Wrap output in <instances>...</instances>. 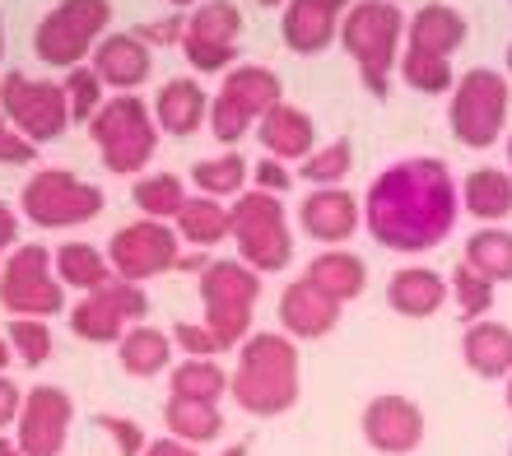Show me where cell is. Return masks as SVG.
Segmentation results:
<instances>
[{
  "instance_id": "obj_1",
  "label": "cell",
  "mask_w": 512,
  "mask_h": 456,
  "mask_svg": "<svg viewBox=\"0 0 512 456\" xmlns=\"http://www.w3.org/2000/svg\"><path fill=\"white\" fill-rule=\"evenodd\" d=\"M461 215V187L443 159H401L368 187V233L387 252H433Z\"/></svg>"
},
{
  "instance_id": "obj_2",
  "label": "cell",
  "mask_w": 512,
  "mask_h": 456,
  "mask_svg": "<svg viewBox=\"0 0 512 456\" xmlns=\"http://www.w3.org/2000/svg\"><path fill=\"white\" fill-rule=\"evenodd\" d=\"M303 359H298V340L284 331H252L238 345V368L229 373V396L256 419H275L294 410L303 396Z\"/></svg>"
},
{
  "instance_id": "obj_3",
  "label": "cell",
  "mask_w": 512,
  "mask_h": 456,
  "mask_svg": "<svg viewBox=\"0 0 512 456\" xmlns=\"http://www.w3.org/2000/svg\"><path fill=\"white\" fill-rule=\"evenodd\" d=\"M340 47L359 66V80L373 98L391 94V70L401 61L405 42V10L396 0H354L340 19Z\"/></svg>"
},
{
  "instance_id": "obj_4",
  "label": "cell",
  "mask_w": 512,
  "mask_h": 456,
  "mask_svg": "<svg viewBox=\"0 0 512 456\" xmlns=\"http://www.w3.org/2000/svg\"><path fill=\"white\" fill-rule=\"evenodd\" d=\"M89 140L98 145V159L108 173L140 177L145 163L159 154V121H154V108H145V98L117 94L94 112Z\"/></svg>"
},
{
  "instance_id": "obj_5",
  "label": "cell",
  "mask_w": 512,
  "mask_h": 456,
  "mask_svg": "<svg viewBox=\"0 0 512 456\" xmlns=\"http://www.w3.org/2000/svg\"><path fill=\"white\" fill-rule=\"evenodd\" d=\"M233 219V247H238V261L252 266L256 275H270V270H284L294 261V228L284 215V201L270 196V191H243L238 201L229 205Z\"/></svg>"
},
{
  "instance_id": "obj_6",
  "label": "cell",
  "mask_w": 512,
  "mask_h": 456,
  "mask_svg": "<svg viewBox=\"0 0 512 456\" xmlns=\"http://www.w3.org/2000/svg\"><path fill=\"white\" fill-rule=\"evenodd\" d=\"M508 103L512 89L499 70L475 66L466 75H457L452 84V108H447V126L466 149H489L499 145L508 131Z\"/></svg>"
},
{
  "instance_id": "obj_7",
  "label": "cell",
  "mask_w": 512,
  "mask_h": 456,
  "mask_svg": "<svg viewBox=\"0 0 512 456\" xmlns=\"http://www.w3.org/2000/svg\"><path fill=\"white\" fill-rule=\"evenodd\" d=\"M108 24H112V0H61L56 10L42 14L38 33H33V52H38L42 66L75 70L94 56Z\"/></svg>"
},
{
  "instance_id": "obj_8",
  "label": "cell",
  "mask_w": 512,
  "mask_h": 456,
  "mask_svg": "<svg viewBox=\"0 0 512 456\" xmlns=\"http://www.w3.org/2000/svg\"><path fill=\"white\" fill-rule=\"evenodd\" d=\"M261 298V275L243 261H210L201 270V308L205 326L224 349H238L252 336V308Z\"/></svg>"
},
{
  "instance_id": "obj_9",
  "label": "cell",
  "mask_w": 512,
  "mask_h": 456,
  "mask_svg": "<svg viewBox=\"0 0 512 456\" xmlns=\"http://www.w3.org/2000/svg\"><path fill=\"white\" fill-rule=\"evenodd\" d=\"M0 308L10 317H56L66 312V284L56 280L52 247L19 242L0 266Z\"/></svg>"
},
{
  "instance_id": "obj_10",
  "label": "cell",
  "mask_w": 512,
  "mask_h": 456,
  "mask_svg": "<svg viewBox=\"0 0 512 456\" xmlns=\"http://www.w3.org/2000/svg\"><path fill=\"white\" fill-rule=\"evenodd\" d=\"M19 210L33 228H80L103 215V191L70 168H38L19 191Z\"/></svg>"
},
{
  "instance_id": "obj_11",
  "label": "cell",
  "mask_w": 512,
  "mask_h": 456,
  "mask_svg": "<svg viewBox=\"0 0 512 456\" xmlns=\"http://www.w3.org/2000/svg\"><path fill=\"white\" fill-rule=\"evenodd\" d=\"M0 112L10 117V126L33 145L61 140L70 126V103L61 80H33L24 70H10L0 80Z\"/></svg>"
},
{
  "instance_id": "obj_12",
  "label": "cell",
  "mask_w": 512,
  "mask_h": 456,
  "mask_svg": "<svg viewBox=\"0 0 512 456\" xmlns=\"http://www.w3.org/2000/svg\"><path fill=\"white\" fill-rule=\"evenodd\" d=\"M177 228H168L163 219H135V224H122L108 242V261L117 280L131 284H149L168 275L177 266Z\"/></svg>"
},
{
  "instance_id": "obj_13",
  "label": "cell",
  "mask_w": 512,
  "mask_h": 456,
  "mask_svg": "<svg viewBox=\"0 0 512 456\" xmlns=\"http://www.w3.org/2000/svg\"><path fill=\"white\" fill-rule=\"evenodd\" d=\"M70 419H75V401L61 387L42 382L24 396L19 419H14V438L28 456H61L70 438Z\"/></svg>"
},
{
  "instance_id": "obj_14",
  "label": "cell",
  "mask_w": 512,
  "mask_h": 456,
  "mask_svg": "<svg viewBox=\"0 0 512 456\" xmlns=\"http://www.w3.org/2000/svg\"><path fill=\"white\" fill-rule=\"evenodd\" d=\"M364 438L373 452L382 456H410L419 443H424V410L410 396H373L364 405Z\"/></svg>"
},
{
  "instance_id": "obj_15",
  "label": "cell",
  "mask_w": 512,
  "mask_h": 456,
  "mask_svg": "<svg viewBox=\"0 0 512 456\" xmlns=\"http://www.w3.org/2000/svg\"><path fill=\"white\" fill-rule=\"evenodd\" d=\"M298 224L322 247H345L364 224V201L345 187H317L298 205Z\"/></svg>"
},
{
  "instance_id": "obj_16",
  "label": "cell",
  "mask_w": 512,
  "mask_h": 456,
  "mask_svg": "<svg viewBox=\"0 0 512 456\" xmlns=\"http://www.w3.org/2000/svg\"><path fill=\"white\" fill-rule=\"evenodd\" d=\"M354 0H289L280 19V38L289 52L317 56L340 38V19Z\"/></svg>"
},
{
  "instance_id": "obj_17",
  "label": "cell",
  "mask_w": 512,
  "mask_h": 456,
  "mask_svg": "<svg viewBox=\"0 0 512 456\" xmlns=\"http://www.w3.org/2000/svg\"><path fill=\"white\" fill-rule=\"evenodd\" d=\"M340 312H345V303L322 294L312 280L284 284V294H280V326H284V336H294V340L331 336L340 326Z\"/></svg>"
},
{
  "instance_id": "obj_18",
  "label": "cell",
  "mask_w": 512,
  "mask_h": 456,
  "mask_svg": "<svg viewBox=\"0 0 512 456\" xmlns=\"http://www.w3.org/2000/svg\"><path fill=\"white\" fill-rule=\"evenodd\" d=\"M89 66H94V75L103 80V89L135 94V89L149 80L154 56H149V47L135 38V33H103L94 56H89Z\"/></svg>"
},
{
  "instance_id": "obj_19",
  "label": "cell",
  "mask_w": 512,
  "mask_h": 456,
  "mask_svg": "<svg viewBox=\"0 0 512 456\" xmlns=\"http://www.w3.org/2000/svg\"><path fill=\"white\" fill-rule=\"evenodd\" d=\"M466 14L443 5V0H429V5H419L410 14V24H405V47L410 52H424V56H438V61H452V56L466 47Z\"/></svg>"
},
{
  "instance_id": "obj_20",
  "label": "cell",
  "mask_w": 512,
  "mask_h": 456,
  "mask_svg": "<svg viewBox=\"0 0 512 456\" xmlns=\"http://www.w3.org/2000/svg\"><path fill=\"white\" fill-rule=\"evenodd\" d=\"M256 140H261V149H266L270 159L303 163L317 149V121L303 108H294V103H275L266 117L256 121Z\"/></svg>"
},
{
  "instance_id": "obj_21",
  "label": "cell",
  "mask_w": 512,
  "mask_h": 456,
  "mask_svg": "<svg viewBox=\"0 0 512 456\" xmlns=\"http://www.w3.org/2000/svg\"><path fill=\"white\" fill-rule=\"evenodd\" d=\"M461 363L475 377H485V382L508 377L512 373V326L489 322V317L466 322V331H461Z\"/></svg>"
},
{
  "instance_id": "obj_22",
  "label": "cell",
  "mask_w": 512,
  "mask_h": 456,
  "mask_svg": "<svg viewBox=\"0 0 512 456\" xmlns=\"http://www.w3.org/2000/svg\"><path fill=\"white\" fill-rule=\"evenodd\" d=\"M447 280L438 275V270L429 266H401L396 275L387 280V303L391 312H401V317H415V322H424V317H433V312L447 303Z\"/></svg>"
},
{
  "instance_id": "obj_23",
  "label": "cell",
  "mask_w": 512,
  "mask_h": 456,
  "mask_svg": "<svg viewBox=\"0 0 512 456\" xmlns=\"http://www.w3.org/2000/svg\"><path fill=\"white\" fill-rule=\"evenodd\" d=\"M205 117H210V98H205V89L196 80H168L159 89V98H154V121H159V131L168 135H196L205 126Z\"/></svg>"
},
{
  "instance_id": "obj_24",
  "label": "cell",
  "mask_w": 512,
  "mask_h": 456,
  "mask_svg": "<svg viewBox=\"0 0 512 456\" xmlns=\"http://www.w3.org/2000/svg\"><path fill=\"white\" fill-rule=\"evenodd\" d=\"M219 98H229L243 117L261 121L275 103H284V89H280V75H275L270 66H233V70H224V89H219Z\"/></svg>"
},
{
  "instance_id": "obj_25",
  "label": "cell",
  "mask_w": 512,
  "mask_h": 456,
  "mask_svg": "<svg viewBox=\"0 0 512 456\" xmlns=\"http://www.w3.org/2000/svg\"><path fill=\"white\" fill-rule=\"evenodd\" d=\"M303 280H312L322 294L336 298V303H354V298L368 289V266H364V256L345 252V247H326L322 256L308 261V275H303Z\"/></svg>"
},
{
  "instance_id": "obj_26",
  "label": "cell",
  "mask_w": 512,
  "mask_h": 456,
  "mask_svg": "<svg viewBox=\"0 0 512 456\" xmlns=\"http://www.w3.org/2000/svg\"><path fill=\"white\" fill-rule=\"evenodd\" d=\"M117 359L131 377H159L173 363V331H159L149 322L126 326V336L117 340Z\"/></svg>"
},
{
  "instance_id": "obj_27",
  "label": "cell",
  "mask_w": 512,
  "mask_h": 456,
  "mask_svg": "<svg viewBox=\"0 0 512 456\" xmlns=\"http://www.w3.org/2000/svg\"><path fill=\"white\" fill-rule=\"evenodd\" d=\"M461 210H471L480 224H503L512 215V173L508 168H475L461 182Z\"/></svg>"
},
{
  "instance_id": "obj_28",
  "label": "cell",
  "mask_w": 512,
  "mask_h": 456,
  "mask_svg": "<svg viewBox=\"0 0 512 456\" xmlns=\"http://www.w3.org/2000/svg\"><path fill=\"white\" fill-rule=\"evenodd\" d=\"M173 228L182 242L210 252V247H219V242L233 233V219H229V205L215 201V196H187V205L177 210Z\"/></svg>"
},
{
  "instance_id": "obj_29",
  "label": "cell",
  "mask_w": 512,
  "mask_h": 456,
  "mask_svg": "<svg viewBox=\"0 0 512 456\" xmlns=\"http://www.w3.org/2000/svg\"><path fill=\"white\" fill-rule=\"evenodd\" d=\"M52 261H56V280L66 284V289H80V294H94L98 284L112 280L108 252H98L94 242H80V238L61 242L52 252Z\"/></svg>"
},
{
  "instance_id": "obj_30",
  "label": "cell",
  "mask_w": 512,
  "mask_h": 456,
  "mask_svg": "<svg viewBox=\"0 0 512 456\" xmlns=\"http://www.w3.org/2000/svg\"><path fill=\"white\" fill-rule=\"evenodd\" d=\"M461 261H466L475 275H485L494 289L512 284V228H475L471 238H466Z\"/></svg>"
},
{
  "instance_id": "obj_31",
  "label": "cell",
  "mask_w": 512,
  "mask_h": 456,
  "mask_svg": "<svg viewBox=\"0 0 512 456\" xmlns=\"http://www.w3.org/2000/svg\"><path fill=\"white\" fill-rule=\"evenodd\" d=\"M163 424H168L173 438H182V443H191V447L215 443L219 433H224V415H219V405L182 401V396H168V405H163Z\"/></svg>"
},
{
  "instance_id": "obj_32",
  "label": "cell",
  "mask_w": 512,
  "mask_h": 456,
  "mask_svg": "<svg viewBox=\"0 0 512 456\" xmlns=\"http://www.w3.org/2000/svg\"><path fill=\"white\" fill-rule=\"evenodd\" d=\"M247 168L243 154H215V159H201L191 168V187L201 191V196H215V201H238L247 191Z\"/></svg>"
},
{
  "instance_id": "obj_33",
  "label": "cell",
  "mask_w": 512,
  "mask_h": 456,
  "mask_svg": "<svg viewBox=\"0 0 512 456\" xmlns=\"http://www.w3.org/2000/svg\"><path fill=\"white\" fill-rule=\"evenodd\" d=\"M168 396L219 405V396H229V373L215 359H182L168 377Z\"/></svg>"
},
{
  "instance_id": "obj_34",
  "label": "cell",
  "mask_w": 512,
  "mask_h": 456,
  "mask_svg": "<svg viewBox=\"0 0 512 456\" xmlns=\"http://www.w3.org/2000/svg\"><path fill=\"white\" fill-rule=\"evenodd\" d=\"M131 201L145 219H163L168 224L187 205V191H182V177H173V173H145V177H135Z\"/></svg>"
},
{
  "instance_id": "obj_35",
  "label": "cell",
  "mask_w": 512,
  "mask_h": 456,
  "mask_svg": "<svg viewBox=\"0 0 512 456\" xmlns=\"http://www.w3.org/2000/svg\"><path fill=\"white\" fill-rule=\"evenodd\" d=\"M354 168V145L350 140H331V145H317L308 159L298 163V177L308 187H340Z\"/></svg>"
},
{
  "instance_id": "obj_36",
  "label": "cell",
  "mask_w": 512,
  "mask_h": 456,
  "mask_svg": "<svg viewBox=\"0 0 512 456\" xmlns=\"http://www.w3.org/2000/svg\"><path fill=\"white\" fill-rule=\"evenodd\" d=\"M70 331L80 340H89V345H117V340L126 336V322L108 303H98L94 294H84V303L70 308Z\"/></svg>"
},
{
  "instance_id": "obj_37",
  "label": "cell",
  "mask_w": 512,
  "mask_h": 456,
  "mask_svg": "<svg viewBox=\"0 0 512 456\" xmlns=\"http://www.w3.org/2000/svg\"><path fill=\"white\" fill-rule=\"evenodd\" d=\"M396 70H401V80L410 84L415 94H447V89L457 84V75H452V61H438V56L410 52V47H401V61H396Z\"/></svg>"
},
{
  "instance_id": "obj_38",
  "label": "cell",
  "mask_w": 512,
  "mask_h": 456,
  "mask_svg": "<svg viewBox=\"0 0 512 456\" xmlns=\"http://www.w3.org/2000/svg\"><path fill=\"white\" fill-rule=\"evenodd\" d=\"M187 33L215 38V42H238V33H243V10H238L233 0H201L187 19Z\"/></svg>"
},
{
  "instance_id": "obj_39",
  "label": "cell",
  "mask_w": 512,
  "mask_h": 456,
  "mask_svg": "<svg viewBox=\"0 0 512 456\" xmlns=\"http://www.w3.org/2000/svg\"><path fill=\"white\" fill-rule=\"evenodd\" d=\"M447 294H452V303H457V312L466 317V322H480V317L494 308V284H489L485 275H475L466 261L452 270V280H447Z\"/></svg>"
},
{
  "instance_id": "obj_40",
  "label": "cell",
  "mask_w": 512,
  "mask_h": 456,
  "mask_svg": "<svg viewBox=\"0 0 512 456\" xmlns=\"http://www.w3.org/2000/svg\"><path fill=\"white\" fill-rule=\"evenodd\" d=\"M5 340H10V349L28 368H42V363L52 359V326L42 322V317H10Z\"/></svg>"
},
{
  "instance_id": "obj_41",
  "label": "cell",
  "mask_w": 512,
  "mask_h": 456,
  "mask_svg": "<svg viewBox=\"0 0 512 456\" xmlns=\"http://www.w3.org/2000/svg\"><path fill=\"white\" fill-rule=\"evenodd\" d=\"M61 89H66V103H70V121H94V112L103 108V80L94 75V66H75L61 80Z\"/></svg>"
},
{
  "instance_id": "obj_42",
  "label": "cell",
  "mask_w": 512,
  "mask_h": 456,
  "mask_svg": "<svg viewBox=\"0 0 512 456\" xmlns=\"http://www.w3.org/2000/svg\"><path fill=\"white\" fill-rule=\"evenodd\" d=\"M94 298L98 303H108L117 317H122L126 326H135V322H145V312H149V298H145V284H131V280H117L112 275L108 284H98L94 289Z\"/></svg>"
},
{
  "instance_id": "obj_43",
  "label": "cell",
  "mask_w": 512,
  "mask_h": 456,
  "mask_svg": "<svg viewBox=\"0 0 512 456\" xmlns=\"http://www.w3.org/2000/svg\"><path fill=\"white\" fill-rule=\"evenodd\" d=\"M182 56L191 61V70L219 75V70L238 66V42H215V38H196V33H187V38H182Z\"/></svg>"
},
{
  "instance_id": "obj_44",
  "label": "cell",
  "mask_w": 512,
  "mask_h": 456,
  "mask_svg": "<svg viewBox=\"0 0 512 456\" xmlns=\"http://www.w3.org/2000/svg\"><path fill=\"white\" fill-rule=\"evenodd\" d=\"M205 126L215 131V140L219 145H238L247 131H252L256 121L252 117H243V112L233 108L229 98H210V117H205Z\"/></svg>"
},
{
  "instance_id": "obj_45",
  "label": "cell",
  "mask_w": 512,
  "mask_h": 456,
  "mask_svg": "<svg viewBox=\"0 0 512 456\" xmlns=\"http://www.w3.org/2000/svg\"><path fill=\"white\" fill-rule=\"evenodd\" d=\"M173 345L187 354V359H215V354H224V345L215 340V331L205 322H177L173 326Z\"/></svg>"
},
{
  "instance_id": "obj_46",
  "label": "cell",
  "mask_w": 512,
  "mask_h": 456,
  "mask_svg": "<svg viewBox=\"0 0 512 456\" xmlns=\"http://www.w3.org/2000/svg\"><path fill=\"white\" fill-rule=\"evenodd\" d=\"M98 429L117 443V452H122V456H145L149 438H145V429H140L135 419H126V415H98Z\"/></svg>"
},
{
  "instance_id": "obj_47",
  "label": "cell",
  "mask_w": 512,
  "mask_h": 456,
  "mask_svg": "<svg viewBox=\"0 0 512 456\" xmlns=\"http://www.w3.org/2000/svg\"><path fill=\"white\" fill-rule=\"evenodd\" d=\"M135 38L145 42V47H182V38H187V19H182V14H168V19H154V24H140L135 28Z\"/></svg>"
},
{
  "instance_id": "obj_48",
  "label": "cell",
  "mask_w": 512,
  "mask_h": 456,
  "mask_svg": "<svg viewBox=\"0 0 512 456\" xmlns=\"http://www.w3.org/2000/svg\"><path fill=\"white\" fill-rule=\"evenodd\" d=\"M33 140H24V135L10 126V117L0 112V163L5 168H24V163H33Z\"/></svg>"
},
{
  "instance_id": "obj_49",
  "label": "cell",
  "mask_w": 512,
  "mask_h": 456,
  "mask_svg": "<svg viewBox=\"0 0 512 456\" xmlns=\"http://www.w3.org/2000/svg\"><path fill=\"white\" fill-rule=\"evenodd\" d=\"M294 187V168L289 163H280V159H261L256 163V191H270V196H280V191H289Z\"/></svg>"
},
{
  "instance_id": "obj_50",
  "label": "cell",
  "mask_w": 512,
  "mask_h": 456,
  "mask_svg": "<svg viewBox=\"0 0 512 456\" xmlns=\"http://www.w3.org/2000/svg\"><path fill=\"white\" fill-rule=\"evenodd\" d=\"M19 405H24V391H19L10 377L0 373V433H5L14 419H19Z\"/></svg>"
},
{
  "instance_id": "obj_51",
  "label": "cell",
  "mask_w": 512,
  "mask_h": 456,
  "mask_svg": "<svg viewBox=\"0 0 512 456\" xmlns=\"http://www.w3.org/2000/svg\"><path fill=\"white\" fill-rule=\"evenodd\" d=\"M14 247H19V215L0 201V266H5V256H10Z\"/></svg>"
},
{
  "instance_id": "obj_52",
  "label": "cell",
  "mask_w": 512,
  "mask_h": 456,
  "mask_svg": "<svg viewBox=\"0 0 512 456\" xmlns=\"http://www.w3.org/2000/svg\"><path fill=\"white\" fill-rule=\"evenodd\" d=\"M145 456H201V452H196L191 443H182V438H173V433H168V438H154V443L145 447Z\"/></svg>"
},
{
  "instance_id": "obj_53",
  "label": "cell",
  "mask_w": 512,
  "mask_h": 456,
  "mask_svg": "<svg viewBox=\"0 0 512 456\" xmlns=\"http://www.w3.org/2000/svg\"><path fill=\"white\" fill-rule=\"evenodd\" d=\"M205 266H210V256L196 247V252H177V266H173V270H182V275H196V280H201Z\"/></svg>"
},
{
  "instance_id": "obj_54",
  "label": "cell",
  "mask_w": 512,
  "mask_h": 456,
  "mask_svg": "<svg viewBox=\"0 0 512 456\" xmlns=\"http://www.w3.org/2000/svg\"><path fill=\"white\" fill-rule=\"evenodd\" d=\"M0 456H28V452L19 447V438H5V433H0Z\"/></svg>"
},
{
  "instance_id": "obj_55",
  "label": "cell",
  "mask_w": 512,
  "mask_h": 456,
  "mask_svg": "<svg viewBox=\"0 0 512 456\" xmlns=\"http://www.w3.org/2000/svg\"><path fill=\"white\" fill-rule=\"evenodd\" d=\"M10 359H14V349H10V340H5V331H0V373L10 368Z\"/></svg>"
},
{
  "instance_id": "obj_56",
  "label": "cell",
  "mask_w": 512,
  "mask_h": 456,
  "mask_svg": "<svg viewBox=\"0 0 512 456\" xmlns=\"http://www.w3.org/2000/svg\"><path fill=\"white\" fill-rule=\"evenodd\" d=\"M224 456H247V443H233V447H229V452H224Z\"/></svg>"
},
{
  "instance_id": "obj_57",
  "label": "cell",
  "mask_w": 512,
  "mask_h": 456,
  "mask_svg": "<svg viewBox=\"0 0 512 456\" xmlns=\"http://www.w3.org/2000/svg\"><path fill=\"white\" fill-rule=\"evenodd\" d=\"M0 61H5V19H0Z\"/></svg>"
},
{
  "instance_id": "obj_58",
  "label": "cell",
  "mask_w": 512,
  "mask_h": 456,
  "mask_svg": "<svg viewBox=\"0 0 512 456\" xmlns=\"http://www.w3.org/2000/svg\"><path fill=\"white\" fill-rule=\"evenodd\" d=\"M503 382H508V410H512V373H508V377H503Z\"/></svg>"
},
{
  "instance_id": "obj_59",
  "label": "cell",
  "mask_w": 512,
  "mask_h": 456,
  "mask_svg": "<svg viewBox=\"0 0 512 456\" xmlns=\"http://www.w3.org/2000/svg\"><path fill=\"white\" fill-rule=\"evenodd\" d=\"M508 173H512V131H508Z\"/></svg>"
},
{
  "instance_id": "obj_60",
  "label": "cell",
  "mask_w": 512,
  "mask_h": 456,
  "mask_svg": "<svg viewBox=\"0 0 512 456\" xmlns=\"http://www.w3.org/2000/svg\"><path fill=\"white\" fill-rule=\"evenodd\" d=\"M256 5H289V0H256Z\"/></svg>"
},
{
  "instance_id": "obj_61",
  "label": "cell",
  "mask_w": 512,
  "mask_h": 456,
  "mask_svg": "<svg viewBox=\"0 0 512 456\" xmlns=\"http://www.w3.org/2000/svg\"><path fill=\"white\" fill-rule=\"evenodd\" d=\"M168 5H201V0H168Z\"/></svg>"
},
{
  "instance_id": "obj_62",
  "label": "cell",
  "mask_w": 512,
  "mask_h": 456,
  "mask_svg": "<svg viewBox=\"0 0 512 456\" xmlns=\"http://www.w3.org/2000/svg\"><path fill=\"white\" fill-rule=\"evenodd\" d=\"M508 70H512V42H508Z\"/></svg>"
}]
</instances>
